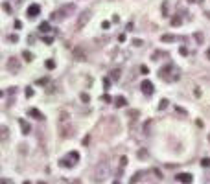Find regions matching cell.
<instances>
[{
  "label": "cell",
  "instance_id": "obj_1",
  "mask_svg": "<svg viewBox=\"0 0 210 184\" xmlns=\"http://www.w3.org/2000/svg\"><path fill=\"white\" fill-rule=\"evenodd\" d=\"M90 17H92V13L88 9H85V11H81L79 13V17H77V22H76V30H83L85 26L88 24V20H90Z\"/></svg>",
  "mask_w": 210,
  "mask_h": 184
},
{
  "label": "cell",
  "instance_id": "obj_2",
  "mask_svg": "<svg viewBox=\"0 0 210 184\" xmlns=\"http://www.w3.org/2000/svg\"><path fill=\"white\" fill-rule=\"evenodd\" d=\"M105 177H109V164L100 162L98 168H96V181H103Z\"/></svg>",
  "mask_w": 210,
  "mask_h": 184
},
{
  "label": "cell",
  "instance_id": "obj_3",
  "mask_svg": "<svg viewBox=\"0 0 210 184\" xmlns=\"http://www.w3.org/2000/svg\"><path fill=\"white\" fill-rule=\"evenodd\" d=\"M7 70L9 72H18L20 70V61L17 59V57H11V59H7Z\"/></svg>",
  "mask_w": 210,
  "mask_h": 184
},
{
  "label": "cell",
  "instance_id": "obj_4",
  "mask_svg": "<svg viewBox=\"0 0 210 184\" xmlns=\"http://www.w3.org/2000/svg\"><path fill=\"white\" fill-rule=\"evenodd\" d=\"M140 88H142V92L146 94V96H151V94L155 92V88H153V83L151 81H142V85H140Z\"/></svg>",
  "mask_w": 210,
  "mask_h": 184
},
{
  "label": "cell",
  "instance_id": "obj_5",
  "mask_svg": "<svg viewBox=\"0 0 210 184\" xmlns=\"http://www.w3.org/2000/svg\"><path fill=\"white\" fill-rule=\"evenodd\" d=\"M72 55H74V59H76V61H85V59H87V52H85L83 48H79V46L74 48Z\"/></svg>",
  "mask_w": 210,
  "mask_h": 184
},
{
  "label": "cell",
  "instance_id": "obj_6",
  "mask_svg": "<svg viewBox=\"0 0 210 184\" xmlns=\"http://www.w3.org/2000/svg\"><path fill=\"white\" fill-rule=\"evenodd\" d=\"M173 70V65H168V66H164V68H160V72H158V76H160V79H166V81H172V77L168 76L170 72Z\"/></svg>",
  "mask_w": 210,
  "mask_h": 184
},
{
  "label": "cell",
  "instance_id": "obj_7",
  "mask_svg": "<svg viewBox=\"0 0 210 184\" xmlns=\"http://www.w3.org/2000/svg\"><path fill=\"white\" fill-rule=\"evenodd\" d=\"M39 13H41V6H37V4H32V6L28 7V17L30 18H35Z\"/></svg>",
  "mask_w": 210,
  "mask_h": 184
},
{
  "label": "cell",
  "instance_id": "obj_8",
  "mask_svg": "<svg viewBox=\"0 0 210 184\" xmlns=\"http://www.w3.org/2000/svg\"><path fill=\"white\" fill-rule=\"evenodd\" d=\"M18 125H20V129H22V135H30V133H32V127H30V123L26 122L24 118H18Z\"/></svg>",
  "mask_w": 210,
  "mask_h": 184
},
{
  "label": "cell",
  "instance_id": "obj_9",
  "mask_svg": "<svg viewBox=\"0 0 210 184\" xmlns=\"http://www.w3.org/2000/svg\"><path fill=\"white\" fill-rule=\"evenodd\" d=\"M175 181H179V182H192L193 177H192V173H177Z\"/></svg>",
  "mask_w": 210,
  "mask_h": 184
},
{
  "label": "cell",
  "instance_id": "obj_10",
  "mask_svg": "<svg viewBox=\"0 0 210 184\" xmlns=\"http://www.w3.org/2000/svg\"><path fill=\"white\" fill-rule=\"evenodd\" d=\"M28 114H30V116H33L35 120H44V116H42V114H41V111H37V109H30Z\"/></svg>",
  "mask_w": 210,
  "mask_h": 184
},
{
  "label": "cell",
  "instance_id": "obj_11",
  "mask_svg": "<svg viewBox=\"0 0 210 184\" xmlns=\"http://www.w3.org/2000/svg\"><path fill=\"white\" fill-rule=\"evenodd\" d=\"M114 105H116V107H125V105H127V100H125L123 96H118V98L114 100Z\"/></svg>",
  "mask_w": 210,
  "mask_h": 184
},
{
  "label": "cell",
  "instance_id": "obj_12",
  "mask_svg": "<svg viewBox=\"0 0 210 184\" xmlns=\"http://www.w3.org/2000/svg\"><path fill=\"white\" fill-rule=\"evenodd\" d=\"M39 31H41L42 35L48 33V31H50V24H48V22H41V24H39Z\"/></svg>",
  "mask_w": 210,
  "mask_h": 184
},
{
  "label": "cell",
  "instance_id": "obj_13",
  "mask_svg": "<svg viewBox=\"0 0 210 184\" xmlns=\"http://www.w3.org/2000/svg\"><path fill=\"white\" fill-rule=\"evenodd\" d=\"M168 9H170V4H168V2H162V7H160L162 17H170V15H168Z\"/></svg>",
  "mask_w": 210,
  "mask_h": 184
},
{
  "label": "cell",
  "instance_id": "obj_14",
  "mask_svg": "<svg viewBox=\"0 0 210 184\" xmlns=\"http://www.w3.org/2000/svg\"><path fill=\"white\" fill-rule=\"evenodd\" d=\"M22 57H24V59L28 61V63H32V61H33V53H32V52H28V50H24V52H22Z\"/></svg>",
  "mask_w": 210,
  "mask_h": 184
},
{
  "label": "cell",
  "instance_id": "obj_15",
  "mask_svg": "<svg viewBox=\"0 0 210 184\" xmlns=\"http://www.w3.org/2000/svg\"><path fill=\"white\" fill-rule=\"evenodd\" d=\"M61 166H63V168H74V164H76V162H70V160L68 158H63V160H61Z\"/></svg>",
  "mask_w": 210,
  "mask_h": 184
},
{
  "label": "cell",
  "instance_id": "obj_16",
  "mask_svg": "<svg viewBox=\"0 0 210 184\" xmlns=\"http://www.w3.org/2000/svg\"><path fill=\"white\" fill-rule=\"evenodd\" d=\"M168 103H170L168 100H160V101H158V111H164V109L168 107Z\"/></svg>",
  "mask_w": 210,
  "mask_h": 184
},
{
  "label": "cell",
  "instance_id": "obj_17",
  "mask_svg": "<svg viewBox=\"0 0 210 184\" xmlns=\"http://www.w3.org/2000/svg\"><path fill=\"white\" fill-rule=\"evenodd\" d=\"M162 42H173L175 41V37H173V35H162Z\"/></svg>",
  "mask_w": 210,
  "mask_h": 184
},
{
  "label": "cell",
  "instance_id": "obj_18",
  "mask_svg": "<svg viewBox=\"0 0 210 184\" xmlns=\"http://www.w3.org/2000/svg\"><path fill=\"white\" fill-rule=\"evenodd\" d=\"M7 135H9L7 127H6V125H2V142H6V140H7Z\"/></svg>",
  "mask_w": 210,
  "mask_h": 184
},
{
  "label": "cell",
  "instance_id": "obj_19",
  "mask_svg": "<svg viewBox=\"0 0 210 184\" xmlns=\"http://www.w3.org/2000/svg\"><path fill=\"white\" fill-rule=\"evenodd\" d=\"M44 65H46V68H48V70H53V68H55V61H52V59H48Z\"/></svg>",
  "mask_w": 210,
  "mask_h": 184
},
{
  "label": "cell",
  "instance_id": "obj_20",
  "mask_svg": "<svg viewBox=\"0 0 210 184\" xmlns=\"http://www.w3.org/2000/svg\"><path fill=\"white\" fill-rule=\"evenodd\" d=\"M52 18H53V20H57V18H63V11H53V13H52Z\"/></svg>",
  "mask_w": 210,
  "mask_h": 184
},
{
  "label": "cell",
  "instance_id": "obj_21",
  "mask_svg": "<svg viewBox=\"0 0 210 184\" xmlns=\"http://www.w3.org/2000/svg\"><path fill=\"white\" fill-rule=\"evenodd\" d=\"M68 156H70L72 160H79V153H77V151H70Z\"/></svg>",
  "mask_w": 210,
  "mask_h": 184
},
{
  "label": "cell",
  "instance_id": "obj_22",
  "mask_svg": "<svg viewBox=\"0 0 210 184\" xmlns=\"http://www.w3.org/2000/svg\"><path fill=\"white\" fill-rule=\"evenodd\" d=\"M181 22H182V20H181V17H173V18H172V26H179Z\"/></svg>",
  "mask_w": 210,
  "mask_h": 184
},
{
  "label": "cell",
  "instance_id": "obj_23",
  "mask_svg": "<svg viewBox=\"0 0 210 184\" xmlns=\"http://www.w3.org/2000/svg\"><path fill=\"white\" fill-rule=\"evenodd\" d=\"M81 101H83V103H88V101H90V96H88V94H81Z\"/></svg>",
  "mask_w": 210,
  "mask_h": 184
},
{
  "label": "cell",
  "instance_id": "obj_24",
  "mask_svg": "<svg viewBox=\"0 0 210 184\" xmlns=\"http://www.w3.org/2000/svg\"><path fill=\"white\" fill-rule=\"evenodd\" d=\"M201 166H203V168H210V158H203V160H201Z\"/></svg>",
  "mask_w": 210,
  "mask_h": 184
},
{
  "label": "cell",
  "instance_id": "obj_25",
  "mask_svg": "<svg viewBox=\"0 0 210 184\" xmlns=\"http://www.w3.org/2000/svg\"><path fill=\"white\" fill-rule=\"evenodd\" d=\"M111 74H112V76H111L112 79H120V70H112Z\"/></svg>",
  "mask_w": 210,
  "mask_h": 184
},
{
  "label": "cell",
  "instance_id": "obj_26",
  "mask_svg": "<svg viewBox=\"0 0 210 184\" xmlns=\"http://www.w3.org/2000/svg\"><path fill=\"white\" fill-rule=\"evenodd\" d=\"M120 166H122V168L127 166V156H122V158H120Z\"/></svg>",
  "mask_w": 210,
  "mask_h": 184
},
{
  "label": "cell",
  "instance_id": "obj_27",
  "mask_svg": "<svg viewBox=\"0 0 210 184\" xmlns=\"http://www.w3.org/2000/svg\"><path fill=\"white\" fill-rule=\"evenodd\" d=\"M195 39H197L199 44H203V33H195Z\"/></svg>",
  "mask_w": 210,
  "mask_h": 184
},
{
  "label": "cell",
  "instance_id": "obj_28",
  "mask_svg": "<svg viewBox=\"0 0 210 184\" xmlns=\"http://www.w3.org/2000/svg\"><path fill=\"white\" fill-rule=\"evenodd\" d=\"M140 72H142V74H149V68H147L146 65H142V66H140Z\"/></svg>",
  "mask_w": 210,
  "mask_h": 184
},
{
  "label": "cell",
  "instance_id": "obj_29",
  "mask_svg": "<svg viewBox=\"0 0 210 184\" xmlns=\"http://www.w3.org/2000/svg\"><path fill=\"white\" fill-rule=\"evenodd\" d=\"M103 101H105V103H111V101H112V98L109 96V94H103Z\"/></svg>",
  "mask_w": 210,
  "mask_h": 184
},
{
  "label": "cell",
  "instance_id": "obj_30",
  "mask_svg": "<svg viewBox=\"0 0 210 184\" xmlns=\"http://www.w3.org/2000/svg\"><path fill=\"white\" fill-rule=\"evenodd\" d=\"M175 112H179V114L186 116V111H184V109H182V107H177V109H175Z\"/></svg>",
  "mask_w": 210,
  "mask_h": 184
},
{
  "label": "cell",
  "instance_id": "obj_31",
  "mask_svg": "<svg viewBox=\"0 0 210 184\" xmlns=\"http://www.w3.org/2000/svg\"><path fill=\"white\" fill-rule=\"evenodd\" d=\"M9 41H11V42H17V41H18V35H17V33L9 35Z\"/></svg>",
  "mask_w": 210,
  "mask_h": 184
},
{
  "label": "cell",
  "instance_id": "obj_32",
  "mask_svg": "<svg viewBox=\"0 0 210 184\" xmlns=\"http://www.w3.org/2000/svg\"><path fill=\"white\" fill-rule=\"evenodd\" d=\"M33 94H35V92H33V88H30V87L26 88V96H28V98H32Z\"/></svg>",
  "mask_w": 210,
  "mask_h": 184
},
{
  "label": "cell",
  "instance_id": "obj_33",
  "mask_svg": "<svg viewBox=\"0 0 210 184\" xmlns=\"http://www.w3.org/2000/svg\"><path fill=\"white\" fill-rule=\"evenodd\" d=\"M109 26H111V22H109V20H103V22H102V28H103V30H107Z\"/></svg>",
  "mask_w": 210,
  "mask_h": 184
},
{
  "label": "cell",
  "instance_id": "obj_34",
  "mask_svg": "<svg viewBox=\"0 0 210 184\" xmlns=\"http://www.w3.org/2000/svg\"><path fill=\"white\" fill-rule=\"evenodd\" d=\"M140 181V173H137L135 177H131V182H138Z\"/></svg>",
  "mask_w": 210,
  "mask_h": 184
},
{
  "label": "cell",
  "instance_id": "obj_35",
  "mask_svg": "<svg viewBox=\"0 0 210 184\" xmlns=\"http://www.w3.org/2000/svg\"><path fill=\"white\" fill-rule=\"evenodd\" d=\"M42 39H44L46 44H52V42H53V39H52V37H42Z\"/></svg>",
  "mask_w": 210,
  "mask_h": 184
},
{
  "label": "cell",
  "instance_id": "obj_36",
  "mask_svg": "<svg viewBox=\"0 0 210 184\" xmlns=\"http://www.w3.org/2000/svg\"><path fill=\"white\" fill-rule=\"evenodd\" d=\"M133 44H135V46H142V44H144V42H142V41H140V39H135V41H133Z\"/></svg>",
  "mask_w": 210,
  "mask_h": 184
},
{
  "label": "cell",
  "instance_id": "obj_37",
  "mask_svg": "<svg viewBox=\"0 0 210 184\" xmlns=\"http://www.w3.org/2000/svg\"><path fill=\"white\" fill-rule=\"evenodd\" d=\"M15 28L20 30V28H22V22H20V20H15Z\"/></svg>",
  "mask_w": 210,
  "mask_h": 184
},
{
  "label": "cell",
  "instance_id": "obj_38",
  "mask_svg": "<svg viewBox=\"0 0 210 184\" xmlns=\"http://www.w3.org/2000/svg\"><path fill=\"white\" fill-rule=\"evenodd\" d=\"M149 129H151V122H149V123H146V125H144V131H146V133H149Z\"/></svg>",
  "mask_w": 210,
  "mask_h": 184
},
{
  "label": "cell",
  "instance_id": "obj_39",
  "mask_svg": "<svg viewBox=\"0 0 210 184\" xmlns=\"http://www.w3.org/2000/svg\"><path fill=\"white\" fill-rule=\"evenodd\" d=\"M88 142H90V136H85V138H83V146H87Z\"/></svg>",
  "mask_w": 210,
  "mask_h": 184
},
{
  "label": "cell",
  "instance_id": "obj_40",
  "mask_svg": "<svg viewBox=\"0 0 210 184\" xmlns=\"http://www.w3.org/2000/svg\"><path fill=\"white\" fill-rule=\"evenodd\" d=\"M4 9H6L7 13H11V7H9V4H4Z\"/></svg>",
  "mask_w": 210,
  "mask_h": 184
},
{
  "label": "cell",
  "instance_id": "obj_41",
  "mask_svg": "<svg viewBox=\"0 0 210 184\" xmlns=\"http://www.w3.org/2000/svg\"><path fill=\"white\" fill-rule=\"evenodd\" d=\"M109 83H111V79H109V77H105V79H103V85H105V87H109Z\"/></svg>",
  "mask_w": 210,
  "mask_h": 184
},
{
  "label": "cell",
  "instance_id": "obj_42",
  "mask_svg": "<svg viewBox=\"0 0 210 184\" xmlns=\"http://www.w3.org/2000/svg\"><path fill=\"white\" fill-rule=\"evenodd\" d=\"M37 83H39V85H44V83H48V79H46V77H44V79H39Z\"/></svg>",
  "mask_w": 210,
  "mask_h": 184
},
{
  "label": "cell",
  "instance_id": "obj_43",
  "mask_svg": "<svg viewBox=\"0 0 210 184\" xmlns=\"http://www.w3.org/2000/svg\"><path fill=\"white\" fill-rule=\"evenodd\" d=\"M205 17H207L208 20H210V11H207V13H205Z\"/></svg>",
  "mask_w": 210,
  "mask_h": 184
},
{
  "label": "cell",
  "instance_id": "obj_44",
  "mask_svg": "<svg viewBox=\"0 0 210 184\" xmlns=\"http://www.w3.org/2000/svg\"><path fill=\"white\" fill-rule=\"evenodd\" d=\"M207 55H208V59H210V48L207 50Z\"/></svg>",
  "mask_w": 210,
  "mask_h": 184
},
{
  "label": "cell",
  "instance_id": "obj_45",
  "mask_svg": "<svg viewBox=\"0 0 210 184\" xmlns=\"http://www.w3.org/2000/svg\"><path fill=\"white\" fill-rule=\"evenodd\" d=\"M188 2H197V0H188Z\"/></svg>",
  "mask_w": 210,
  "mask_h": 184
}]
</instances>
